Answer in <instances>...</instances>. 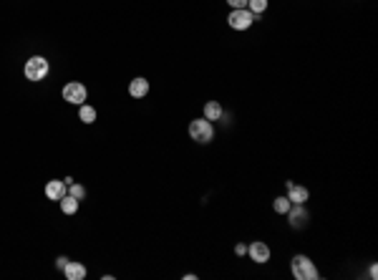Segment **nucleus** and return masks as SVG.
Instances as JSON below:
<instances>
[{
  "instance_id": "obj_1",
  "label": "nucleus",
  "mask_w": 378,
  "mask_h": 280,
  "mask_svg": "<svg viewBox=\"0 0 378 280\" xmlns=\"http://www.w3.org/2000/svg\"><path fill=\"white\" fill-rule=\"evenodd\" d=\"M290 270L297 280H318L320 278V270L315 268V263L308 255H295L290 260Z\"/></svg>"
},
{
  "instance_id": "obj_2",
  "label": "nucleus",
  "mask_w": 378,
  "mask_h": 280,
  "mask_svg": "<svg viewBox=\"0 0 378 280\" xmlns=\"http://www.w3.org/2000/svg\"><path fill=\"white\" fill-rule=\"evenodd\" d=\"M48 71H51V63H48V58H43V56H30L28 61H26V66H23L26 78L33 81V84L43 81L48 76Z\"/></svg>"
},
{
  "instance_id": "obj_3",
  "label": "nucleus",
  "mask_w": 378,
  "mask_h": 280,
  "mask_svg": "<svg viewBox=\"0 0 378 280\" xmlns=\"http://www.w3.org/2000/svg\"><path fill=\"white\" fill-rule=\"evenodd\" d=\"M189 136H192V142H197V144H209L212 142V136H214V126L209 119H194V122H189Z\"/></svg>"
},
{
  "instance_id": "obj_4",
  "label": "nucleus",
  "mask_w": 378,
  "mask_h": 280,
  "mask_svg": "<svg viewBox=\"0 0 378 280\" xmlns=\"http://www.w3.org/2000/svg\"><path fill=\"white\" fill-rule=\"evenodd\" d=\"M252 23H255V15L247 8H234L227 15V26L232 31H247V28H252Z\"/></svg>"
},
{
  "instance_id": "obj_5",
  "label": "nucleus",
  "mask_w": 378,
  "mask_h": 280,
  "mask_svg": "<svg viewBox=\"0 0 378 280\" xmlns=\"http://www.w3.org/2000/svg\"><path fill=\"white\" fill-rule=\"evenodd\" d=\"M61 93H63V101H68V104H73V106H81V104L86 101L88 89L81 84V81H68Z\"/></svg>"
},
{
  "instance_id": "obj_6",
  "label": "nucleus",
  "mask_w": 378,
  "mask_h": 280,
  "mask_svg": "<svg viewBox=\"0 0 378 280\" xmlns=\"http://www.w3.org/2000/svg\"><path fill=\"white\" fill-rule=\"evenodd\" d=\"M247 255L252 257V263H257V265H265V263H270V245L267 243H262V240H255V243H250L247 245Z\"/></svg>"
},
{
  "instance_id": "obj_7",
  "label": "nucleus",
  "mask_w": 378,
  "mask_h": 280,
  "mask_svg": "<svg viewBox=\"0 0 378 280\" xmlns=\"http://www.w3.org/2000/svg\"><path fill=\"white\" fill-rule=\"evenodd\" d=\"M285 217H288L292 230H303V227L308 225V210H305V205H292L290 212H288Z\"/></svg>"
},
{
  "instance_id": "obj_8",
  "label": "nucleus",
  "mask_w": 378,
  "mask_h": 280,
  "mask_svg": "<svg viewBox=\"0 0 378 280\" xmlns=\"http://www.w3.org/2000/svg\"><path fill=\"white\" fill-rule=\"evenodd\" d=\"M285 187H288V199L292 205H305L310 199V189L308 187L295 185V182H285Z\"/></svg>"
},
{
  "instance_id": "obj_9",
  "label": "nucleus",
  "mask_w": 378,
  "mask_h": 280,
  "mask_svg": "<svg viewBox=\"0 0 378 280\" xmlns=\"http://www.w3.org/2000/svg\"><path fill=\"white\" fill-rule=\"evenodd\" d=\"M66 194H68V185H66V182H61V179L46 182V197H48V199L61 202V197H66Z\"/></svg>"
},
{
  "instance_id": "obj_10",
  "label": "nucleus",
  "mask_w": 378,
  "mask_h": 280,
  "mask_svg": "<svg viewBox=\"0 0 378 280\" xmlns=\"http://www.w3.org/2000/svg\"><path fill=\"white\" fill-rule=\"evenodd\" d=\"M63 275L66 280H84L86 278V265L84 263H66V268H63Z\"/></svg>"
},
{
  "instance_id": "obj_11",
  "label": "nucleus",
  "mask_w": 378,
  "mask_h": 280,
  "mask_svg": "<svg viewBox=\"0 0 378 280\" xmlns=\"http://www.w3.org/2000/svg\"><path fill=\"white\" fill-rule=\"evenodd\" d=\"M129 93H131L134 98H144L146 93H149V81H146L144 76L131 78V84H129Z\"/></svg>"
},
{
  "instance_id": "obj_12",
  "label": "nucleus",
  "mask_w": 378,
  "mask_h": 280,
  "mask_svg": "<svg viewBox=\"0 0 378 280\" xmlns=\"http://www.w3.org/2000/svg\"><path fill=\"white\" fill-rule=\"evenodd\" d=\"M222 104L220 101H207L204 104V119H209V122H220L222 119Z\"/></svg>"
},
{
  "instance_id": "obj_13",
  "label": "nucleus",
  "mask_w": 378,
  "mask_h": 280,
  "mask_svg": "<svg viewBox=\"0 0 378 280\" xmlns=\"http://www.w3.org/2000/svg\"><path fill=\"white\" fill-rule=\"evenodd\" d=\"M78 207H81V199H76L73 194L61 197V212H63V215H76Z\"/></svg>"
},
{
  "instance_id": "obj_14",
  "label": "nucleus",
  "mask_w": 378,
  "mask_h": 280,
  "mask_svg": "<svg viewBox=\"0 0 378 280\" xmlns=\"http://www.w3.org/2000/svg\"><path fill=\"white\" fill-rule=\"evenodd\" d=\"M78 119H81L84 124H93V122H96V109L88 106V104H81V106H78Z\"/></svg>"
},
{
  "instance_id": "obj_15",
  "label": "nucleus",
  "mask_w": 378,
  "mask_h": 280,
  "mask_svg": "<svg viewBox=\"0 0 378 280\" xmlns=\"http://www.w3.org/2000/svg\"><path fill=\"white\" fill-rule=\"evenodd\" d=\"M292 207V202L288 199V194L285 197H275V202H272V210L277 212V215H288Z\"/></svg>"
},
{
  "instance_id": "obj_16",
  "label": "nucleus",
  "mask_w": 378,
  "mask_h": 280,
  "mask_svg": "<svg viewBox=\"0 0 378 280\" xmlns=\"http://www.w3.org/2000/svg\"><path fill=\"white\" fill-rule=\"evenodd\" d=\"M247 10L257 18V15H262L267 10V0H247Z\"/></svg>"
},
{
  "instance_id": "obj_17",
  "label": "nucleus",
  "mask_w": 378,
  "mask_h": 280,
  "mask_svg": "<svg viewBox=\"0 0 378 280\" xmlns=\"http://www.w3.org/2000/svg\"><path fill=\"white\" fill-rule=\"evenodd\" d=\"M68 194H73L76 199H84V197H86V189H84V185L71 182V185H68Z\"/></svg>"
},
{
  "instance_id": "obj_18",
  "label": "nucleus",
  "mask_w": 378,
  "mask_h": 280,
  "mask_svg": "<svg viewBox=\"0 0 378 280\" xmlns=\"http://www.w3.org/2000/svg\"><path fill=\"white\" fill-rule=\"evenodd\" d=\"M234 255L245 257V255H247V245H242V243H240V245H234Z\"/></svg>"
},
{
  "instance_id": "obj_19",
  "label": "nucleus",
  "mask_w": 378,
  "mask_h": 280,
  "mask_svg": "<svg viewBox=\"0 0 378 280\" xmlns=\"http://www.w3.org/2000/svg\"><path fill=\"white\" fill-rule=\"evenodd\" d=\"M230 5H232V10L234 8H247V0H227Z\"/></svg>"
},
{
  "instance_id": "obj_20",
  "label": "nucleus",
  "mask_w": 378,
  "mask_h": 280,
  "mask_svg": "<svg viewBox=\"0 0 378 280\" xmlns=\"http://www.w3.org/2000/svg\"><path fill=\"white\" fill-rule=\"evenodd\" d=\"M66 263H68V257H63V255H61L58 260H56V268H58V270H63V268H66Z\"/></svg>"
},
{
  "instance_id": "obj_21",
  "label": "nucleus",
  "mask_w": 378,
  "mask_h": 280,
  "mask_svg": "<svg viewBox=\"0 0 378 280\" xmlns=\"http://www.w3.org/2000/svg\"><path fill=\"white\" fill-rule=\"evenodd\" d=\"M368 275H371V278H373V280L378 278V268H376V265H371V270H368Z\"/></svg>"
}]
</instances>
